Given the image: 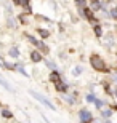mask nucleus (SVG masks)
I'll return each mask as SVG.
<instances>
[{"label": "nucleus", "mask_w": 117, "mask_h": 123, "mask_svg": "<svg viewBox=\"0 0 117 123\" xmlns=\"http://www.w3.org/2000/svg\"><path fill=\"white\" fill-rule=\"evenodd\" d=\"M40 35H42V37H48L50 34H48V32H47V31H40Z\"/></svg>", "instance_id": "16"}, {"label": "nucleus", "mask_w": 117, "mask_h": 123, "mask_svg": "<svg viewBox=\"0 0 117 123\" xmlns=\"http://www.w3.org/2000/svg\"><path fill=\"white\" fill-rule=\"evenodd\" d=\"M91 6H93V10H99L101 3H98V2H93V3H91Z\"/></svg>", "instance_id": "9"}, {"label": "nucleus", "mask_w": 117, "mask_h": 123, "mask_svg": "<svg viewBox=\"0 0 117 123\" xmlns=\"http://www.w3.org/2000/svg\"><path fill=\"white\" fill-rule=\"evenodd\" d=\"M50 78H51V80L55 82V80H58V78H59V75H58L56 72H55V74H51V75H50Z\"/></svg>", "instance_id": "10"}, {"label": "nucleus", "mask_w": 117, "mask_h": 123, "mask_svg": "<svg viewBox=\"0 0 117 123\" xmlns=\"http://www.w3.org/2000/svg\"><path fill=\"white\" fill-rule=\"evenodd\" d=\"M91 66H93L95 69H98V70H103L104 69V61L99 58V56H93L91 58Z\"/></svg>", "instance_id": "2"}, {"label": "nucleus", "mask_w": 117, "mask_h": 123, "mask_svg": "<svg viewBox=\"0 0 117 123\" xmlns=\"http://www.w3.org/2000/svg\"><path fill=\"white\" fill-rule=\"evenodd\" d=\"M80 72H82V67H74V72L72 74H74V75H79Z\"/></svg>", "instance_id": "8"}, {"label": "nucleus", "mask_w": 117, "mask_h": 123, "mask_svg": "<svg viewBox=\"0 0 117 123\" xmlns=\"http://www.w3.org/2000/svg\"><path fill=\"white\" fill-rule=\"evenodd\" d=\"M0 85H3V86L7 88V90H10V91H11V86L8 85V82H7V80H3L2 77H0Z\"/></svg>", "instance_id": "5"}, {"label": "nucleus", "mask_w": 117, "mask_h": 123, "mask_svg": "<svg viewBox=\"0 0 117 123\" xmlns=\"http://www.w3.org/2000/svg\"><path fill=\"white\" fill-rule=\"evenodd\" d=\"M3 117H7V118H10V117H11V114H10L8 110H3Z\"/></svg>", "instance_id": "15"}, {"label": "nucleus", "mask_w": 117, "mask_h": 123, "mask_svg": "<svg viewBox=\"0 0 117 123\" xmlns=\"http://www.w3.org/2000/svg\"><path fill=\"white\" fill-rule=\"evenodd\" d=\"M111 114H112V112H111V110H108V109L103 110V115H104V117H111Z\"/></svg>", "instance_id": "11"}, {"label": "nucleus", "mask_w": 117, "mask_h": 123, "mask_svg": "<svg viewBox=\"0 0 117 123\" xmlns=\"http://www.w3.org/2000/svg\"><path fill=\"white\" fill-rule=\"evenodd\" d=\"M87 101H88V102H93V101H95V96L88 94V96H87Z\"/></svg>", "instance_id": "14"}, {"label": "nucleus", "mask_w": 117, "mask_h": 123, "mask_svg": "<svg viewBox=\"0 0 117 123\" xmlns=\"http://www.w3.org/2000/svg\"><path fill=\"white\" fill-rule=\"evenodd\" d=\"M95 32H96V35H101V27H99V26H96V27H95Z\"/></svg>", "instance_id": "12"}, {"label": "nucleus", "mask_w": 117, "mask_h": 123, "mask_svg": "<svg viewBox=\"0 0 117 123\" xmlns=\"http://www.w3.org/2000/svg\"><path fill=\"white\" fill-rule=\"evenodd\" d=\"M31 96H34V98H35L37 101H40L42 104H45L47 107H50V109H53V110H55V105L51 104L50 101H47V99H45V98H43L42 94H39V93H35V91H31Z\"/></svg>", "instance_id": "1"}, {"label": "nucleus", "mask_w": 117, "mask_h": 123, "mask_svg": "<svg viewBox=\"0 0 117 123\" xmlns=\"http://www.w3.org/2000/svg\"><path fill=\"white\" fill-rule=\"evenodd\" d=\"M56 88H58L59 91H64V90H66V88H68V86H66V85H64V83L58 82V83H56Z\"/></svg>", "instance_id": "6"}, {"label": "nucleus", "mask_w": 117, "mask_h": 123, "mask_svg": "<svg viewBox=\"0 0 117 123\" xmlns=\"http://www.w3.org/2000/svg\"><path fill=\"white\" fill-rule=\"evenodd\" d=\"M116 96H117V91H116Z\"/></svg>", "instance_id": "17"}, {"label": "nucleus", "mask_w": 117, "mask_h": 123, "mask_svg": "<svg viewBox=\"0 0 117 123\" xmlns=\"http://www.w3.org/2000/svg\"><path fill=\"white\" fill-rule=\"evenodd\" d=\"M18 55H19V53H18L16 48H11V50H10V56H11V58H16Z\"/></svg>", "instance_id": "7"}, {"label": "nucleus", "mask_w": 117, "mask_h": 123, "mask_svg": "<svg viewBox=\"0 0 117 123\" xmlns=\"http://www.w3.org/2000/svg\"><path fill=\"white\" fill-rule=\"evenodd\" d=\"M79 117H80V123H90V122H91V118H93V117H91V114L88 112V110H85V109L80 110Z\"/></svg>", "instance_id": "3"}, {"label": "nucleus", "mask_w": 117, "mask_h": 123, "mask_svg": "<svg viewBox=\"0 0 117 123\" xmlns=\"http://www.w3.org/2000/svg\"><path fill=\"white\" fill-rule=\"evenodd\" d=\"M31 58H32V61H34V62H39V61L42 59V56L39 55V53H37V51H32V55H31Z\"/></svg>", "instance_id": "4"}, {"label": "nucleus", "mask_w": 117, "mask_h": 123, "mask_svg": "<svg viewBox=\"0 0 117 123\" xmlns=\"http://www.w3.org/2000/svg\"><path fill=\"white\" fill-rule=\"evenodd\" d=\"M111 16H112V18H117V8H112V11H111Z\"/></svg>", "instance_id": "13"}]
</instances>
